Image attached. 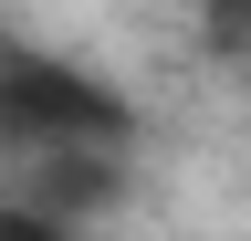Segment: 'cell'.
<instances>
[{
	"instance_id": "obj_2",
	"label": "cell",
	"mask_w": 251,
	"mask_h": 241,
	"mask_svg": "<svg viewBox=\"0 0 251 241\" xmlns=\"http://www.w3.org/2000/svg\"><path fill=\"white\" fill-rule=\"evenodd\" d=\"M11 189L42 199L63 231H94L126 199V147H42V158H11Z\"/></svg>"
},
{
	"instance_id": "obj_3",
	"label": "cell",
	"mask_w": 251,
	"mask_h": 241,
	"mask_svg": "<svg viewBox=\"0 0 251 241\" xmlns=\"http://www.w3.org/2000/svg\"><path fill=\"white\" fill-rule=\"evenodd\" d=\"M0 241H84V231H63L42 199H21V189H0Z\"/></svg>"
},
{
	"instance_id": "obj_1",
	"label": "cell",
	"mask_w": 251,
	"mask_h": 241,
	"mask_svg": "<svg viewBox=\"0 0 251 241\" xmlns=\"http://www.w3.org/2000/svg\"><path fill=\"white\" fill-rule=\"evenodd\" d=\"M42 147H136V105L94 63L0 53V158H42Z\"/></svg>"
},
{
	"instance_id": "obj_4",
	"label": "cell",
	"mask_w": 251,
	"mask_h": 241,
	"mask_svg": "<svg viewBox=\"0 0 251 241\" xmlns=\"http://www.w3.org/2000/svg\"><path fill=\"white\" fill-rule=\"evenodd\" d=\"M209 42L220 53H251V0H209Z\"/></svg>"
}]
</instances>
